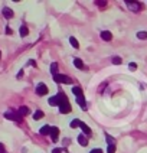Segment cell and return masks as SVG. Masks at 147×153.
Instances as JSON below:
<instances>
[{
	"label": "cell",
	"mask_w": 147,
	"mask_h": 153,
	"mask_svg": "<svg viewBox=\"0 0 147 153\" xmlns=\"http://www.w3.org/2000/svg\"><path fill=\"white\" fill-rule=\"evenodd\" d=\"M49 104H51V106H58V107H61V106H64V104H68V98H67V95H65L64 92H59L58 95L49 98Z\"/></svg>",
	"instance_id": "obj_1"
},
{
	"label": "cell",
	"mask_w": 147,
	"mask_h": 153,
	"mask_svg": "<svg viewBox=\"0 0 147 153\" xmlns=\"http://www.w3.org/2000/svg\"><path fill=\"white\" fill-rule=\"evenodd\" d=\"M52 78L55 82H62V84H71L72 82V79L69 76L62 75V74H55V75H52Z\"/></svg>",
	"instance_id": "obj_2"
},
{
	"label": "cell",
	"mask_w": 147,
	"mask_h": 153,
	"mask_svg": "<svg viewBox=\"0 0 147 153\" xmlns=\"http://www.w3.org/2000/svg\"><path fill=\"white\" fill-rule=\"evenodd\" d=\"M126 3H127V7H128L130 10H133V12H139V10L141 9V4H140L139 1H130V0H127Z\"/></svg>",
	"instance_id": "obj_3"
},
{
	"label": "cell",
	"mask_w": 147,
	"mask_h": 153,
	"mask_svg": "<svg viewBox=\"0 0 147 153\" xmlns=\"http://www.w3.org/2000/svg\"><path fill=\"white\" fill-rule=\"evenodd\" d=\"M4 117L9 118V120H13V121H20V120H22V117L17 114V113H15V111H7V113H4Z\"/></svg>",
	"instance_id": "obj_4"
},
{
	"label": "cell",
	"mask_w": 147,
	"mask_h": 153,
	"mask_svg": "<svg viewBox=\"0 0 147 153\" xmlns=\"http://www.w3.org/2000/svg\"><path fill=\"white\" fill-rule=\"evenodd\" d=\"M36 94L37 95H46L48 94V87L45 84H39L36 87Z\"/></svg>",
	"instance_id": "obj_5"
},
{
	"label": "cell",
	"mask_w": 147,
	"mask_h": 153,
	"mask_svg": "<svg viewBox=\"0 0 147 153\" xmlns=\"http://www.w3.org/2000/svg\"><path fill=\"white\" fill-rule=\"evenodd\" d=\"M76 103H78V106L85 111L87 110V103H85V98H84V95H78L76 97Z\"/></svg>",
	"instance_id": "obj_6"
},
{
	"label": "cell",
	"mask_w": 147,
	"mask_h": 153,
	"mask_svg": "<svg viewBox=\"0 0 147 153\" xmlns=\"http://www.w3.org/2000/svg\"><path fill=\"white\" fill-rule=\"evenodd\" d=\"M79 127L82 129V133H84V136H89L91 134V129L84 123V121H79Z\"/></svg>",
	"instance_id": "obj_7"
},
{
	"label": "cell",
	"mask_w": 147,
	"mask_h": 153,
	"mask_svg": "<svg viewBox=\"0 0 147 153\" xmlns=\"http://www.w3.org/2000/svg\"><path fill=\"white\" fill-rule=\"evenodd\" d=\"M71 110H72V108H71V104H69V103L59 107V111H61L62 114H68V113H71Z\"/></svg>",
	"instance_id": "obj_8"
},
{
	"label": "cell",
	"mask_w": 147,
	"mask_h": 153,
	"mask_svg": "<svg viewBox=\"0 0 147 153\" xmlns=\"http://www.w3.org/2000/svg\"><path fill=\"white\" fill-rule=\"evenodd\" d=\"M58 136H59V129L58 127H51V137H52L53 142H56Z\"/></svg>",
	"instance_id": "obj_9"
},
{
	"label": "cell",
	"mask_w": 147,
	"mask_h": 153,
	"mask_svg": "<svg viewBox=\"0 0 147 153\" xmlns=\"http://www.w3.org/2000/svg\"><path fill=\"white\" fill-rule=\"evenodd\" d=\"M29 113H31V111H29V108H28V107H25V106L19 107V111H17V114L20 115V117H25V115H28Z\"/></svg>",
	"instance_id": "obj_10"
},
{
	"label": "cell",
	"mask_w": 147,
	"mask_h": 153,
	"mask_svg": "<svg viewBox=\"0 0 147 153\" xmlns=\"http://www.w3.org/2000/svg\"><path fill=\"white\" fill-rule=\"evenodd\" d=\"M3 16H4L6 19L13 17V10H12V9H9V7H4V9H3Z\"/></svg>",
	"instance_id": "obj_11"
},
{
	"label": "cell",
	"mask_w": 147,
	"mask_h": 153,
	"mask_svg": "<svg viewBox=\"0 0 147 153\" xmlns=\"http://www.w3.org/2000/svg\"><path fill=\"white\" fill-rule=\"evenodd\" d=\"M39 133H40L42 136H46V134H51V127H49V126H43V127H40Z\"/></svg>",
	"instance_id": "obj_12"
},
{
	"label": "cell",
	"mask_w": 147,
	"mask_h": 153,
	"mask_svg": "<svg viewBox=\"0 0 147 153\" xmlns=\"http://www.w3.org/2000/svg\"><path fill=\"white\" fill-rule=\"evenodd\" d=\"M78 142H79L81 146H87V145H88V139H87L84 134H79V136H78Z\"/></svg>",
	"instance_id": "obj_13"
},
{
	"label": "cell",
	"mask_w": 147,
	"mask_h": 153,
	"mask_svg": "<svg viewBox=\"0 0 147 153\" xmlns=\"http://www.w3.org/2000/svg\"><path fill=\"white\" fill-rule=\"evenodd\" d=\"M101 38L108 42V40L112 39V35H111V32H108V31H104V32H101Z\"/></svg>",
	"instance_id": "obj_14"
},
{
	"label": "cell",
	"mask_w": 147,
	"mask_h": 153,
	"mask_svg": "<svg viewBox=\"0 0 147 153\" xmlns=\"http://www.w3.org/2000/svg\"><path fill=\"white\" fill-rule=\"evenodd\" d=\"M19 33H20V36H28V33H29V29H28L26 26H20V29H19Z\"/></svg>",
	"instance_id": "obj_15"
},
{
	"label": "cell",
	"mask_w": 147,
	"mask_h": 153,
	"mask_svg": "<svg viewBox=\"0 0 147 153\" xmlns=\"http://www.w3.org/2000/svg\"><path fill=\"white\" fill-rule=\"evenodd\" d=\"M74 65H75L76 68H84V64H82V61H81L79 58H75V59H74Z\"/></svg>",
	"instance_id": "obj_16"
},
{
	"label": "cell",
	"mask_w": 147,
	"mask_h": 153,
	"mask_svg": "<svg viewBox=\"0 0 147 153\" xmlns=\"http://www.w3.org/2000/svg\"><path fill=\"white\" fill-rule=\"evenodd\" d=\"M51 72H52V75L58 74V64H56V62H53V64L51 65Z\"/></svg>",
	"instance_id": "obj_17"
},
{
	"label": "cell",
	"mask_w": 147,
	"mask_h": 153,
	"mask_svg": "<svg viewBox=\"0 0 147 153\" xmlns=\"http://www.w3.org/2000/svg\"><path fill=\"white\" fill-rule=\"evenodd\" d=\"M42 117H43V111H40V110L35 111V114H33V118H35V120H40Z\"/></svg>",
	"instance_id": "obj_18"
},
{
	"label": "cell",
	"mask_w": 147,
	"mask_h": 153,
	"mask_svg": "<svg viewBox=\"0 0 147 153\" xmlns=\"http://www.w3.org/2000/svg\"><path fill=\"white\" fill-rule=\"evenodd\" d=\"M72 92L75 94V95H76V97H78V95H82V90H81L79 87H74V88H72Z\"/></svg>",
	"instance_id": "obj_19"
},
{
	"label": "cell",
	"mask_w": 147,
	"mask_h": 153,
	"mask_svg": "<svg viewBox=\"0 0 147 153\" xmlns=\"http://www.w3.org/2000/svg\"><path fill=\"white\" fill-rule=\"evenodd\" d=\"M69 43L72 45L74 48H79V43H78V40L75 38H69Z\"/></svg>",
	"instance_id": "obj_20"
},
{
	"label": "cell",
	"mask_w": 147,
	"mask_h": 153,
	"mask_svg": "<svg viewBox=\"0 0 147 153\" xmlns=\"http://www.w3.org/2000/svg\"><path fill=\"white\" fill-rule=\"evenodd\" d=\"M69 126H71L72 129H75V127H79V120H78V118H75V120H72Z\"/></svg>",
	"instance_id": "obj_21"
},
{
	"label": "cell",
	"mask_w": 147,
	"mask_h": 153,
	"mask_svg": "<svg viewBox=\"0 0 147 153\" xmlns=\"http://www.w3.org/2000/svg\"><path fill=\"white\" fill-rule=\"evenodd\" d=\"M105 139H107V143H108V146H110V145H114V142H115V140H114V137H111L110 134H105Z\"/></svg>",
	"instance_id": "obj_22"
},
{
	"label": "cell",
	"mask_w": 147,
	"mask_h": 153,
	"mask_svg": "<svg viewBox=\"0 0 147 153\" xmlns=\"http://www.w3.org/2000/svg\"><path fill=\"white\" fill-rule=\"evenodd\" d=\"M137 38L143 39V40H144V39H147V32H139V33H137Z\"/></svg>",
	"instance_id": "obj_23"
},
{
	"label": "cell",
	"mask_w": 147,
	"mask_h": 153,
	"mask_svg": "<svg viewBox=\"0 0 147 153\" xmlns=\"http://www.w3.org/2000/svg\"><path fill=\"white\" fill-rule=\"evenodd\" d=\"M112 64L120 65V64H121V58H120V56H114V58H112Z\"/></svg>",
	"instance_id": "obj_24"
},
{
	"label": "cell",
	"mask_w": 147,
	"mask_h": 153,
	"mask_svg": "<svg viewBox=\"0 0 147 153\" xmlns=\"http://www.w3.org/2000/svg\"><path fill=\"white\" fill-rule=\"evenodd\" d=\"M107 153H115V145H110L107 147Z\"/></svg>",
	"instance_id": "obj_25"
},
{
	"label": "cell",
	"mask_w": 147,
	"mask_h": 153,
	"mask_svg": "<svg viewBox=\"0 0 147 153\" xmlns=\"http://www.w3.org/2000/svg\"><path fill=\"white\" fill-rule=\"evenodd\" d=\"M128 68H130V70H136V68H137V65H136L134 62H131V64L128 65Z\"/></svg>",
	"instance_id": "obj_26"
},
{
	"label": "cell",
	"mask_w": 147,
	"mask_h": 153,
	"mask_svg": "<svg viewBox=\"0 0 147 153\" xmlns=\"http://www.w3.org/2000/svg\"><path fill=\"white\" fill-rule=\"evenodd\" d=\"M62 152H64V150H62L61 147H58V149H53V150H52V153H62Z\"/></svg>",
	"instance_id": "obj_27"
},
{
	"label": "cell",
	"mask_w": 147,
	"mask_h": 153,
	"mask_svg": "<svg viewBox=\"0 0 147 153\" xmlns=\"http://www.w3.org/2000/svg\"><path fill=\"white\" fill-rule=\"evenodd\" d=\"M89 153H103V150L101 149H94V150H91Z\"/></svg>",
	"instance_id": "obj_28"
},
{
	"label": "cell",
	"mask_w": 147,
	"mask_h": 153,
	"mask_svg": "<svg viewBox=\"0 0 147 153\" xmlns=\"http://www.w3.org/2000/svg\"><path fill=\"white\" fill-rule=\"evenodd\" d=\"M95 3H97L98 6H105V4H107V1H95Z\"/></svg>",
	"instance_id": "obj_29"
},
{
	"label": "cell",
	"mask_w": 147,
	"mask_h": 153,
	"mask_svg": "<svg viewBox=\"0 0 147 153\" xmlns=\"http://www.w3.org/2000/svg\"><path fill=\"white\" fill-rule=\"evenodd\" d=\"M6 33H7V35H12V29H10V28H6Z\"/></svg>",
	"instance_id": "obj_30"
},
{
	"label": "cell",
	"mask_w": 147,
	"mask_h": 153,
	"mask_svg": "<svg viewBox=\"0 0 147 153\" xmlns=\"http://www.w3.org/2000/svg\"><path fill=\"white\" fill-rule=\"evenodd\" d=\"M0 153H4V147H3L1 145H0Z\"/></svg>",
	"instance_id": "obj_31"
},
{
	"label": "cell",
	"mask_w": 147,
	"mask_h": 153,
	"mask_svg": "<svg viewBox=\"0 0 147 153\" xmlns=\"http://www.w3.org/2000/svg\"><path fill=\"white\" fill-rule=\"evenodd\" d=\"M0 56H1V52H0Z\"/></svg>",
	"instance_id": "obj_32"
}]
</instances>
